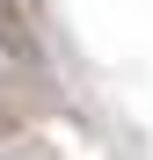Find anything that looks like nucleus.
Segmentation results:
<instances>
[{
  "instance_id": "obj_1",
  "label": "nucleus",
  "mask_w": 153,
  "mask_h": 160,
  "mask_svg": "<svg viewBox=\"0 0 153 160\" xmlns=\"http://www.w3.org/2000/svg\"><path fill=\"white\" fill-rule=\"evenodd\" d=\"M0 8H8V0H0Z\"/></svg>"
}]
</instances>
